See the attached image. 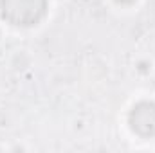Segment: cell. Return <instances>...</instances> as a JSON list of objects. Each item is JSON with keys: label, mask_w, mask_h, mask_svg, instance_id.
<instances>
[{"label": "cell", "mask_w": 155, "mask_h": 153, "mask_svg": "<svg viewBox=\"0 0 155 153\" xmlns=\"http://www.w3.org/2000/svg\"><path fill=\"white\" fill-rule=\"evenodd\" d=\"M128 124L134 133L144 139L155 137V103L141 101L137 103L128 115Z\"/></svg>", "instance_id": "cell-2"}, {"label": "cell", "mask_w": 155, "mask_h": 153, "mask_svg": "<svg viewBox=\"0 0 155 153\" xmlns=\"http://www.w3.org/2000/svg\"><path fill=\"white\" fill-rule=\"evenodd\" d=\"M117 4H132V2H135V0H116Z\"/></svg>", "instance_id": "cell-3"}, {"label": "cell", "mask_w": 155, "mask_h": 153, "mask_svg": "<svg viewBox=\"0 0 155 153\" xmlns=\"http://www.w3.org/2000/svg\"><path fill=\"white\" fill-rule=\"evenodd\" d=\"M47 13V0H0V16L15 27H33Z\"/></svg>", "instance_id": "cell-1"}]
</instances>
